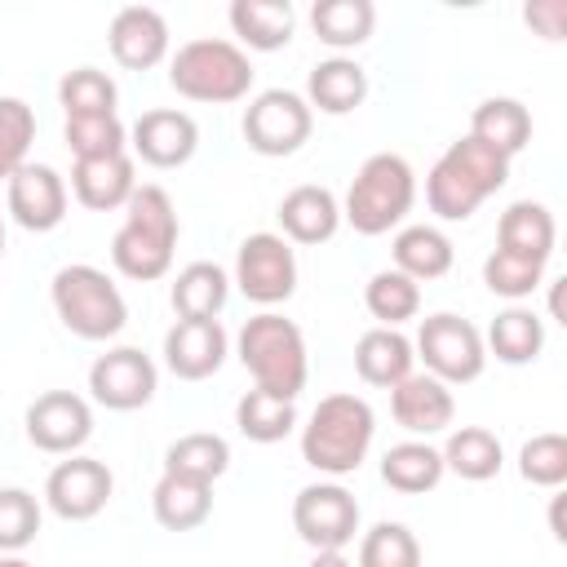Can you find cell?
<instances>
[{
	"label": "cell",
	"instance_id": "cell-37",
	"mask_svg": "<svg viewBox=\"0 0 567 567\" xmlns=\"http://www.w3.org/2000/svg\"><path fill=\"white\" fill-rule=\"evenodd\" d=\"M115 97H120L115 80L97 66H75L58 84V102H62L66 120H75V115H115Z\"/></svg>",
	"mask_w": 567,
	"mask_h": 567
},
{
	"label": "cell",
	"instance_id": "cell-18",
	"mask_svg": "<svg viewBox=\"0 0 567 567\" xmlns=\"http://www.w3.org/2000/svg\"><path fill=\"white\" fill-rule=\"evenodd\" d=\"M128 137L137 159H146L151 168H182L199 146V124L186 111L159 106V111H142Z\"/></svg>",
	"mask_w": 567,
	"mask_h": 567
},
{
	"label": "cell",
	"instance_id": "cell-14",
	"mask_svg": "<svg viewBox=\"0 0 567 567\" xmlns=\"http://www.w3.org/2000/svg\"><path fill=\"white\" fill-rule=\"evenodd\" d=\"M93 434V408L71 390H49L27 408V439L49 456H75Z\"/></svg>",
	"mask_w": 567,
	"mask_h": 567
},
{
	"label": "cell",
	"instance_id": "cell-15",
	"mask_svg": "<svg viewBox=\"0 0 567 567\" xmlns=\"http://www.w3.org/2000/svg\"><path fill=\"white\" fill-rule=\"evenodd\" d=\"M554 213L536 199H518L501 213V226H496V257L505 261H518V266H532V270H545L549 257H554Z\"/></svg>",
	"mask_w": 567,
	"mask_h": 567
},
{
	"label": "cell",
	"instance_id": "cell-43",
	"mask_svg": "<svg viewBox=\"0 0 567 567\" xmlns=\"http://www.w3.org/2000/svg\"><path fill=\"white\" fill-rule=\"evenodd\" d=\"M527 27H536L545 40H563L567 35V0H532L523 9Z\"/></svg>",
	"mask_w": 567,
	"mask_h": 567
},
{
	"label": "cell",
	"instance_id": "cell-4",
	"mask_svg": "<svg viewBox=\"0 0 567 567\" xmlns=\"http://www.w3.org/2000/svg\"><path fill=\"white\" fill-rule=\"evenodd\" d=\"M235 350L252 377V390H266L275 399L297 403V394L306 390V377H310V354H306V337L292 319H284L275 310L252 315L239 328Z\"/></svg>",
	"mask_w": 567,
	"mask_h": 567
},
{
	"label": "cell",
	"instance_id": "cell-46",
	"mask_svg": "<svg viewBox=\"0 0 567 567\" xmlns=\"http://www.w3.org/2000/svg\"><path fill=\"white\" fill-rule=\"evenodd\" d=\"M0 567H31L22 554H0Z\"/></svg>",
	"mask_w": 567,
	"mask_h": 567
},
{
	"label": "cell",
	"instance_id": "cell-21",
	"mask_svg": "<svg viewBox=\"0 0 567 567\" xmlns=\"http://www.w3.org/2000/svg\"><path fill=\"white\" fill-rule=\"evenodd\" d=\"M279 226H284V239L288 244H328L341 226V204L328 186H292L284 199H279Z\"/></svg>",
	"mask_w": 567,
	"mask_h": 567
},
{
	"label": "cell",
	"instance_id": "cell-7",
	"mask_svg": "<svg viewBox=\"0 0 567 567\" xmlns=\"http://www.w3.org/2000/svg\"><path fill=\"white\" fill-rule=\"evenodd\" d=\"M168 84L190 102H239L252 89V62L235 40H186L168 62Z\"/></svg>",
	"mask_w": 567,
	"mask_h": 567
},
{
	"label": "cell",
	"instance_id": "cell-31",
	"mask_svg": "<svg viewBox=\"0 0 567 567\" xmlns=\"http://www.w3.org/2000/svg\"><path fill=\"white\" fill-rule=\"evenodd\" d=\"M443 456L434 443L425 439H408V443H394L385 456H381V478L403 492V496H421V492H434L439 478H443Z\"/></svg>",
	"mask_w": 567,
	"mask_h": 567
},
{
	"label": "cell",
	"instance_id": "cell-11",
	"mask_svg": "<svg viewBox=\"0 0 567 567\" xmlns=\"http://www.w3.org/2000/svg\"><path fill=\"white\" fill-rule=\"evenodd\" d=\"M297 536L319 549H346L359 536V501L341 483H306L292 501Z\"/></svg>",
	"mask_w": 567,
	"mask_h": 567
},
{
	"label": "cell",
	"instance_id": "cell-36",
	"mask_svg": "<svg viewBox=\"0 0 567 567\" xmlns=\"http://www.w3.org/2000/svg\"><path fill=\"white\" fill-rule=\"evenodd\" d=\"M363 306H368L372 319H381V328H399V323L416 319V310H421V284H412L394 266L390 270H377L368 279V288H363Z\"/></svg>",
	"mask_w": 567,
	"mask_h": 567
},
{
	"label": "cell",
	"instance_id": "cell-27",
	"mask_svg": "<svg viewBox=\"0 0 567 567\" xmlns=\"http://www.w3.org/2000/svg\"><path fill=\"white\" fill-rule=\"evenodd\" d=\"M226 18H230V31L257 53L284 49L297 27V13L288 0H235Z\"/></svg>",
	"mask_w": 567,
	"mask_h": 567
},
{
	"label": "cell",
	"instance_id": "cell-38",
	"mask_svg": "<svg viewBox=\"0 0 567 567\" xmlns=\"http://www.w3.org/2000/svg\"><path fill=\"white\" fill-rule=\"evenodd\" d=\"M359 567H421V540L385 518L359 536Z\"/></svg>",
	"mask_w": 567,
	"mask_h": 567
},
{
	"label": "cell",
	"instance_id": "cell-19",
	"mask_svg": "<svg viewBox=\"0 0 567 567\" xmlns=\"http://www.w3.org/2000/svg\"><path fill=\"white\" fill-rule=\"evenodd\" d=\"M111 58L128 71H151L164 62L168 53V22L159 9H146V4H124L115 18H111Z\"/></svg>",
	"mask_w": 567,
	"mask_h": 567
},
{
	"label": "cell",
	"instance_id": "cell-40",
	"mask_svg": "<svg viewBox=\"0 0 567 567\" xmlns=\"http://www.w3.org/2000/svg\"><path fill=\"white\" fill-rule=\"evenodd\" d=\"M518 474L532 487H563L567 483V439L563 434H532L518 447Z\"/></svg>",
	"mask_w": 567,
	"mask_h": 567
},
{
	"label": "cell",
	"instance_id": "cell-22",
	"mask_svg": "<svg viewBox=\"0 0 567 567\" xmlns=\"http://www.w3.org/2000/svg\"><path fill=\"white\" fill-rule=\"evenodd\" d=\"M133 190H137V177H133L128 151L106 155V159H75V164H71V195H75L84 208H93V213L124 208Z\"/></svg>",
	"mask_w": 567,
	"mask_h": 567
},
{
	"label": "cell",
	"instance_id": "cell-16",
	"mask_svg": "<svg viewBox=\"0 0 567 567\" xmlns=\"http://www.w3.org/2000/svg\"><path fill=\"white\" fill-rule=\"evenodd\" d=\"M226 328L217 319H177L164 332V363L177 381H208L226 363Z\"/></svg>",
	"mask_w": 567,
	"mask_h": 567
},
{
	"label": "cell",
	"instance_id": "cell-30",
	"mask_svg": "<svg viewBox=\"0 0 567 567\" xmlns=\"http://www.w3.org/2000/svg\"><path fill=\"white\" fill-rule=\"evenodd\" d=\"M452 239L439 226H403L394 235V270L408 275L412 284L421 279H443L452 270Z\"/></svg>",
	"mask_w": 567,
	"mask_h": 567
},
{
	"label": "cell",
	"instance_id": "cell-44",
	"mask_svg": "<svg viewBox=\"0 0 567 567\" xmlns=\"http://www.w3.org/2000/svg\"><path fill=\"white\" fill-rule=\"evenodd\" d=\"M310 567H354V563H350L341 549H319V554L310 558Z\"/></svg>",
	"mask_w": 567,
	"mask_h": 567
},
{
	"label": "cell",
	"instance_id": "cell-34",
	"mask_svg": "<svg viewBox=\"0 0 567 567\" xmlns=\"http://www.w3.org/2000/svg\"><path fill=\"white\" fill-rule=\"evenodd\" d=\"M230 470V443L221 434L195 430L168 443L164 452V474H182V478H199V483H217Z\"/></svg>",
	"mask_w": 567,
	"mask_h": 567
},
{
	"label": "cell",
	"instance_id": "cell-47",
	"mask_svg": "<svg viewBox=\"0 0 567 567\" xmlns=\"http://www.w3.org/2000/svg\"><path fill=\"white\" fill-rule=\"evenodd\" d=\"M0 257H4V221H0Z\"/></svg>",
	"mask_w": 567,
	"mask_h": 567
},
{
	"label": "cell",
	"instance_id": "cell-6",
	"mask_svg": "<svg viewBox=\"0 0 567 567\" xmlns=\"http://www.w3.org/2000/svg\"><path fill=\"white\" fill-rule=\"evenodd\" d=\"M49 297H53V310H58L62 328L75 332L80 341H111L128 323L124 292L111 284L106 270H97L89 261L62 266L49 284Z\"/></svg>",
	"mask_w": 567,
	"mask_h": 567
},
{
	"label": "cell",
	"instance_id": "cell-17",
	"mask_svg": "<svg viewBox=\"0 0 567 567\" xmlns=\"http://www.w3.org/2000/svg\"><path fill=\"white\" fill-rule=\"evenodd\" d=\"M9 213L22 230H53L66 217V182L49 164H22L9 177Z\"/></svg>",
	"mask_w": 567,
	"mask_h": 567
},
{
	"label": "cell",
	"instance_id": "cell-45",
	"mask_svg": "<svg viewBox=\"0 0 567 567\" xmlns=\"http://www.w3.org/2000/svg\"><path fill=\"white\" fill-rule=\"evenodd\" d=\"M563 284H567V279H554V288H549V315H554L558 323H563Z\"/></svg>",
	"mask_w": 567,
	"mask_h": 567
},
{
	"label": "cell",
	"instance_id": "cell-10",
	"mask_svg": "<svg viewBox=\"0 0 567 567\" xmlns=\"http://www.w3.org/2000/svg\"><path fill=\"white\" fill-rule=\"evenodd\" d=\"M230 284L257 306L288 301L297 292V252H292V244L275 230L248 235L235 252V279Z\"/></svg>",
	"mask_w": 567,
	"mask_h": 567
},
{
	"label": "cell",
	"instance_id": "cell-3",
	"mask_svg": "<svg viewBox=\"0 0 567 567\" xmlns=\"http://www.w3.org/2000/svg\"><path fill=\"white\" fill-rule=\"evenodd\" d=\"M377 434V416L359 394H328L301 425V461L328 478H346L363 465Z\"/></svg>",
	"mask_w": 567,
	"mask_h": 567
},
{
	"label": "cell",
	"instance_id": "cell-35",
	"mask_svg": "<svg viewBox=\"0 0 567 567\" xmlns=\"http://www.w3.org/2000/svg\"><path fill=\"white\" fill-rule=\"evenodd\" d=\"M235 425L248 443H279L292 434L297 425V403L288 399H275L266 390H248L239 403H235Z\"/></svg>",
	"mask_w": 567,
	"mask_h": 567
},
{
	"label": "cell",
	"instance_id": "cell-26",
	"mask_svg": "<svg viewBox=\"0 0 567 567\" xmlns=\"http://www.w3.org/2000/svg\"><path fill=\"white\" fill-rule=\"evenodd\" d=\"M470 137H478L496 155L514 159L532 142V115L518 97H483L470 115Z\"/></svg>",
	"mask_w": 567,
	"mask_h": 567
},
{
	"label": "cell",
	"instance_id": "cell-39",
	"mask_svg": "<svg viewBox=\"0 0 567 567\" xmlns=\"http://www.w3.org/2000/svg\"><path fill=\"white\" fill-rule=\"evenodd\" d=\"M62 137L75 159H106V155H120L128 142V133L115 115H75V120H66Z\"/></svg>",
	"mask_w": 567,
	"mask_h": 567
},
{
	"label": "cell",
	"instance_id": "cell-13",
	"mask_svg": "<svg viewBox=\"0 0 567 567\" xmlns=\"http://www.w3.org/2000/svg\"><path fill=\"white\" fill-rule=\"evenodd\" d=\"M111 492H115L111 470H106L102 461H93V456H80V452L66 456V461H58V465L49 470V478H44V505H49L58 518H66V523H89V518H97V514L106 509Z\"/></svg>",
	"mask_w": 567,
	"mask_h": 567
},
{
	"label": "cell",
	"instance_id": "cell-9",
	"mask_svg": "<svg viewBox=\"0 0 567 567\" xmlns=\"http://www.w3.org/2000/svg\"><path fill=\"white\" fill-rule=\"evenodd\" d=\"M310 128H315V111L292 89H266L244 111V142L257 155H266V159H279V155L301 151L306 137H310Z\"/></svg>",
	"mask_w": 567,
	"mask_h": 567
},
{
	"label": "cell",
	"instance_id": "cell-2",
	"mask_svg": "<svg viewBox=\"0 0 567 567\" xmlns=\"http://www.w3.org/2000/svg\"><path fill=\"white\" fill-rule=\"evenodd\" d=\"M509 182V159L478 137H456L425 177V204L439 221H470Z\"/></svg>",
	"mask_w": 567,
	"mask_h": 567
},
{
	"label": "cell",
	"instance_id": "cell-25",
	"mask_svg": "<svg viewBox=\"0 0 567 567\" xmlns=\"http://www.w3.org/2000/svg\"><path fill=\"white\" fill-rule=\"evenodd\" d=\"M151 514H155V523L164 532H195L213 514V483L164 474L155 483V492H151Z\"/></svg>",
	"mask_w": 567,
	"mask_h": 567
},
{
	"label": "cell",
	"instance_id": "cell-12",
	"mask_svg": "<svg viewBox=\"0 0 567 567\" xmlns=\"http://www.w3.org/2000/svg\"><path fill=\"white\" fill-rule=\"evenodd\" d=\"M155 385H159V372H155L151 354H142L137 346H115V350L97 354L93 368H89L93 403H102L111 412L146 408L155 399Z\"/></svg>",
	"mask_w": 567,
	"mask_h": 567
},
{
	"label": "cell",
	"instance_id": "cell-41",
	"mask_svg": "<svg viewBox=\"0 0 567 567\" xmlns=\"http://www.w3.org/2000/svg\"><path fill=\"white\" fill-rule=\"evenodd\" d=\"M35 142V111L22 97H0V177L9 182Z\"/></svg>",
	"mask_w": 567,
	"mask_h": 567
},
{
	"label": "cell",
	"instance_id": "cell-32",
	"mask_svg": "<svg viewBox=\"0 0 567 567\" xmlns=\"http://www.w3.org/2000/svg\"><path fill=\"white\" fill-rule=\"evenodd\" d=\"M483 346H487L501 363L523 368V363H532V359L545 350V323H540L536 310H527V306H509V310H501V315L492 319Z\"/></svg>",
	"mask_w": 567,
	"mask_h": 567
},
{
	"label": "cell",
	"instance_id": "cell-8",
	"mask_svg": "<svg viewBox=\"0 0 567 567\" xmlns=\"http://www.w3.org/2000/svg\"><path fill=\"white\" fill-rule=\"evenodd\" d=\"M412 354L425 363V372L443 385H465V381H478L483 368H487V346H483V332L452 315V310H439L421 323L416 341H412Z\"/></svg>",
	"mask_w": 567,
	"mask_h": 567
},
{
	"label": "cell",
	"instance_id": "cell-5",
	"mask_svg": "<svg viewBox=\"0 0 567 567\" xmlns=\"http://www.w3.org/2000/svg\"><path fill=\"white\" fill-rule=\"evenodd\" d=\"M416 204V173L403 155L394 151H377L359 164L350 190H346V204H341V217L359 230V235H385L394 230Z\"/></svg>",
	"mask_w": 567,
	"mask_h": 567
},
{
	"label": "cell",
	"instance_id": "cell-20",
	"mask_svg": "<svg viewBox=\"0 0 567 567\" xmlns=\"http://www.w3.org/2000/svg\"><path fill=\"white\" fill-rule=\"evenodd\" d=\"M390 412L394 421L416 434V439H430V434H443L456 416V399L443 381H434L430 372H408L394 390H390Z\"/></svg>",
	"mask_w": 567,
	"mask_h": 567
},
{
	"label": "cell",
	"instance_id": "cell-42",
	"mask_svg": "<svg viewBox=\"0 0 567 567\" xmlns=\"http://www.w3.org/2000/svg\"><path fill=\"white\" fill-rule=\"evenodd\" d=\"M40 532V501L27 487H0V554H22Z\"/></svg>",
	"mask_w": 567,
	"mask_h": 567
},
{
	"label": "cell",
	"instance_id": "cell-29",
	"mask_svg": "<svg viewBox=\"0 0 567 567\" xmlns=\"http://www.w3.org/2000/svg\"><path fill=\"white\" fill-rule=\"evenodd\" d=\"M173 310L177 319H217L230 297V275L217 261H190L173 279Z\"/></svg>",
	"mask_w": 567,
	"mask_h": 567
},
{
	"label": "cell",
	"instance_id": "cell-24",
	"mask_svg": "<svg viewBox=\"0 0 567 567\" xmlns=\"http://www.w3.org/2000/svg\"><path fill=\"white\" fill-rule=\"evenodd\" d=\"M412 363H416L412 341L399 328H368L354 341V372L377 390H394L412 372Z\"/></svg>",
	"mask_w": 567,
	"mask_h": 567
},
{
	"label": "cell",
	"instance_id": "cell-33",
	"mask_svg": "<svg viewBox=\"0 0 567 567\" xmlns=\"http://www.w3.org/2000/svg\"><path fill=\"white\" fill-rule=\"evenodd\" d=\"M310 27L328 49H359L377 27L372 0H319L310 9Z\"/></svg>",
	"mask_w": 567,
	"mask_h": 567
},
{
	"label": "cell",
	"instance_id": "cell-23",
	"mask_svg": "<svg viewBox=\"0 0 567 567\" xmlns=\"http://www.w3.org/2000/svg\"><path fill=\"white\" fill-rule=\"evenodd\" d=\"M363 97H368V71L354 58L337 53V58L310 66V80H306L310 111L319 106L323 115H350L354 106H363Z\"/></svg>",
	"mask_w": 567,
	"mask_h": 567
},
{
	"label": "cell",
	"instance_id": "cell-1",
	"mask_svg": "<svg viewBox=\"0 0 567 567\" xmlns=\"http://www.w3.org/2000/svg\"><path fill=\"white\" fill-rule=\"evenodd\" d=\"M177 235H182V226H177V208H173L168 190L146 182L124 204V221H120V230L111 239V261H115V270L124 279L155 284L173 266Z\"/></svg>",
	"mask_w": 567,
	"mask_h": 567
},
{
	"label": "cell",
	"instance_id": "cell-28",
	"mask_svg": "<svg viewBox=\"0 0 567 567\" xmlns=\"http://www.w3.org/2000/svg\"><path fill=\"white\" fill-rule=\"evenodd\" d=\"M439 456H443V470H452L465 483H487L505 465L501 439L487 425H461V430H452L447 443L439 447Z\"/></svg>",
	"mask_w": 567,
	"mask_h": 567
}]
</instances>
